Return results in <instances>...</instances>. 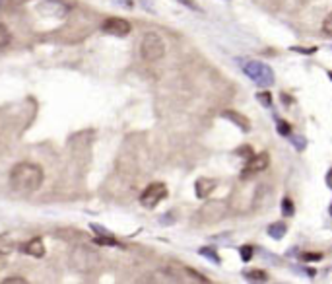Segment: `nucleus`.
I'll return each mask as SVG.
<instances>
[{
	"instance_id": "obj_15",
	"label": "nucleus",
	"mask_w": 332,
	"mask_h": 284,
	"mask_svg": "<svg viewBox=\"0 0 332 284\" xmlns=\"http://www.w3.org/2000/svg\"><path fill=\"white\" fill-rule=\"evenodd\" d=\"M10 39H12V35H10V30H8L4 24H0V49H2V47H6V45L10 43Z\"/></svg>"
},
{
	"instance_id": "obj_24",
	"label": "nucleus",
	"mask_w": 332,
	"mask_h": 284,
	"mask_svg": "<svg viewBox=\"0 0 332 284\" xmlns=\"http://www.w3.org/2000/svg\"><path fill=\"white\" fill-rule=\"evenodd\" d=\"M301 259H303V261H320L322 255H320V253H303Z\"/></svg>"
},
{
	"instance_id": "obj_18",
	"label": "nucleus",
	"mask_w": 332,
	"mask_h": 284,
	"mask_svg": "<svg viewBox=\"0 0 332 284\" xmlns=\"http://www.w3.org/2000/svg\"><path fill=\"white\" fill-rule=\"evenodd\" d=\"M257 99H258L264 107H270V105H272V95H270L268 92H260V94H257Z\"/></svg>"
},
{
	"instance_id": "obj_3",
	"label": "nucleus",
	"mask_w": 332,
	"mask_h": 284,
	"mask_svg": "<svg viewBox=\"0 0 332 284\" xmlns=\"http://www.w3.org/2000/svg\"><path fill=\"white\" fill-rule=\"evenodd\" d=\"M140 53H142V59L150 61V63H155L159 59H163L165 55V43L163 39L153 33V32H148L144 37H142V45H140Z\"/></svg>"
},
{
	"instance_id": "obj_14",
	"label": "nucleus",
	"mask_w": 332,
	"mask_h": 284,
	"mask_svg": "<svg viewBox=\"0 0 332 284\" xmlns=\"http://www.w3.org/2000/svg\"><path fill=\"white\" fill-rule=\"evenodd\" d=\"M287 232V226L284 222H274L268 226V236H272V239H282Z\"/></svg>"
},
{
	"instance_id": "obj_5",
	"label": "nucleus",
	"mask_w": 332,
	"mask_h": 284,
	"mask_svg": "<svg viewBox=\"0 0 332 284\" xmlns=\"http://www.w3.org/2000/svg\"><path fill=\"white\" fill-rule=\"evenodd\" d=\"M165 197H167V187H165V183H150L142 195H140V205L144 208H155Z\"/></svg>"
},
{
	"instance_id": "obj_9",
	"label": "nucleus",
	"mask_w": 332,
	"mask_h": 284,
	"mask_svg": "<svg viewBox=\"0 0 332 284\" xmlns=\"http://www.w3.org/2000/svg\"><path fill=\"white\" fill-rule=\"evenodd\" d=\"M216 187V181L214 179H208V177H200L196 183H195V191H196V197L198 199H206Z\"/></svg>"
},
{
	"instance_id": "obj_27",
	"label": "nucleus",
	"mask_w": 332,
	"mask_h": 284,
	"mask_svg": "<svg viewBox=\"0 0 332 284\" xmlns=\"http://www.w3.org/2000/svg\"><path fill=\"white\" fill-rule=\"evenodd\" d=\"M113 2H115V4H121V6H122V4H128V0H113Z\"/></svg>"
},
{
	"instance_id": "obj_22",
	"label": "nucleus",
	"mask_w": 332,
	"mask_h": 284,
	"mask_svg": "<svg viewBox=\"0 0 332 284\" xmlns=\"http://www.w3.org/2000/svg\"><path fill=\"white\" fill-rule=\"evenodd\" d=\"M200 255H204V257L212 259L214 263H220V257H218V255H216V251H214V249H210V247H202V249H200Z\"/></svg>"
},
{
	"instance_id": "obj_25",
	"label": "nucleus",
	"mask_w": 332,
	"mask_h": 284,
	"mask_svg": "<svg viewBox=\"0 0 332 284\" xmlns=\"http://www.w3.org/2000/svg\"><path fill=\"white\" fill-rule=\"evenodd\" d=\"M179 2H181V4H185V6H189V8H193V10H200L195 0H179Z\"/></svg>"
},
{
	"instance_id": "obj_23",
	"label": "nucleus",
	"mask_w": 332,
	"mask_h": 284,
	"mask_svg": "<svg viewBox=\"0 0 332 284\" xmlns=\"http://www.w3.org/2000/svg\"><path fill=\"white\" fill-rule=\"evenodd\" d=\"M0 284H30L26 278H22V276H8V278H4Z\"/></svg>"
},
{
	"instance_id": "obj_19",
	"label": "nucleus",
	"mask_w": 332,
	"mask_h": 284,
	"mask_svg": "<svg viewBox=\"0 0 332 284\" xmlns=\"http://www.w3.org/2000/svg\"><path fill=\"white\" fill-rule=\"evenodd\" d=\"M235 154H237V156H243V158H247V160H251V158L255 156V152H253L251 146H241V148L235 150Z\"/></svg>"
},
{
	"instance_id": "obj_20",
	"label": "nucleus",
	"mask_w": 332,
	"mask_h": 284,
	"mask_svg": "<svg viewBox=\"0 0 332 284\" xmlns=\"http://www.w3.org/2000/svg\"><path fill=\"white\" fill-rule=\"evenodd\" d=\"M322 32H324L328 37H332V12L324 18V22H322Z\"/></svg>"
},
{
	"instance_id": "obj_29",
	"label": "nucleus",
	"mask_w": 332,
	"mask_h": 284,
	"mask_svg": "<svg viewBox=\"0 0 332 284\" xmlns=\"http://www.w3.org/2000/svg\"><path fill=\"white\" fill-rule=\"evenodd\" d=\"M330 214H332V205H330Z\"/></svg>"
},
{
	"instance_id": "obj_30",
	"label": "nucleus",
	"mask_w": 332,
	"mask_h": 284,
	"mask_svg": "<svg viewBox=\"0 0 332 284\" xmlns=\"http://www.w3.org/2000/svg\"><path fill=\"white\" fill-rule=\"evenodd\" d=\"M0 6H2V0H0Z\"/></svg>"
},
{
	"instance_id": "obj_8",
	"label": "nucleus",
	"mask_w": 332,
	"mask_h": 284,
	"mask_svg": "<svg viewBox=\"0 0 332 284\" xmlns=\"http://www.w3.org/2000/svg\"><path fill=\"white\" fill-rule=\"evenodd\" d=\"M20 249H22L26 255L35 257V259L45 257V243H43L41 237H31V239H28L24 245H20Z\"/></svg>"
},
{
	"instance_id": "obj_1",
	"label": "nucleus",
	"mask_w": 332,
	"mask_h": 284,
	"mask_svg": "<svg viewBox=\"0 0 332 284\" xmlns=\"http://www.w3.org/2000/svg\"><path fill=\"white\" fill-rule=\"evenodd\" d=\"M45 174L37 164L20 162L10 172V185L18 193H33L43 185Z\"/></svg>"
},
{
	"instance_id": "obj_10",
	"label": "nucleus",
	"mask_w": 332,
	"mask_h": 284,
	"mask_svg": "<svg viewBox=\"0 0 332 284\" xmlns=\"http://www.w3.org/2000/svg\"><path fill=\"white\" fill-rule=\"evenodd\" d=\"M222 115H224L226 119H229V121H231L233 125H237V126H241V128H243L245 132H247L249 128H251V123H249V119H247L245 115H239L237 111H224Z\"/></svg>"
},
{
	"instance_id": "obj_13",
	"label": "nucleus",
	"mask_w": 332,
	"mask_h": 284,
	"mask_svg": "<svg viewBox=\"0 0 332 284\" xmlns=\"http://www.w3.org/2000/svg\"><path fill=\"white\" fill-rule=\"evenodd\" d=\"M18 249V243L16 239H12L10 236H0V255H10L12 251Z\"/></svg>"
},
{
	"instance_id": "obj_12",
	"label": "nucleus",
	"mask_w": 332,
	"mask_h": 284,
	"mask_svg": "<svg viewBox=\"0 0 332 284\" xmlns=\"http://www.w3.org/2000/svg\"><path fill=\"white\" fill-rule=\"evenodd\" d=\"M243 274L251 284H264L268 280V274L264 270H260V268H247Z\"/></svg>"
},
{
	"instance_id": "obj_17",
	"label": "nucleus",
	"mask_w": 332,
	"mask_h": 284,
	"mask_svg": "<svg viewBox=\"0 0 332 284\" xmlns=\"http://www.w3.org/2000/svg\"><path fill=\"white\" fill-rule=\"evenodd\" d=\"M253 253H255V249H253L251 245H241V249H239V255H241V259H243L245 263L253 259Z\"/></svg>"
},
{
	"instance_id": "obj_21",
	"label": "nucleus",
	"mask_w": 332,
	"mask_h": 284,
	"mask_svg": "<svg viewBox=\"0 0 332 284\" xmlns=\"http://www.w3.org/2000/svg\"><path fill=\"white\" fill-rule=\"evenodd\" d=\"M278 132H280L282 136H289V134H291V126H289V123H286V121H278Z\"/></svg>"
},
{
	"instance_id": "obj_28",
	"label": "nucleus",
	"mask_w": 332,
	"mask_h": 284,
	"mask_svg": "<svg viewBox=\"0 0 332 284\" xmlns=\"http://www.w3.org/2000/svg\"><path fill=\"white\" fill-rule=\"evenodd\" d=\"M326 181H328V185H330V187H332V170H330V172H328V179H326Z\"/></svg>"
},
{
	"instance_id": "obj_31",
	"label": "nucleus",
	"mask_w": 332,
	"mask_h": 284,
	"mask_svg": "<svg viewBox=\"0 0 332 284\" xmlns=\"http://www.w3.org/2000/svg\"><path fill=\"white\" fill-rule=\"evenodd\" d=\"M330 78H332V72H330Z\"/></svg>"
},
{
	"instance_id": "obj_16",
	"label": "nucleus",
	"mask_w": 332,
	"mask_h": 284,
	"mask_svg": "<svg viewBox=\"0 0 332 284\" xmlns=\"http://www.w3.org/2000/svg\"><path fill=\"white\" fill-rule=\"evenodd\" d=\"M293 212H295V206H293V201L286 197V199L282 201V214H284V216H293Z\"/></svg>"
},
{
	"instance_id": "obj_26",
	"label": "nucleus",
	"mask_w": 332,
	"mask_h": 284,
	"mask_svg": "<svg viewBox=\"0 0 332 284\" xmlns=\"http://www.w3.org/2000/svg\"><path fill=\"white\" fill-rule=\"evenodd\" d=\"M6 267V255H0V270Z\"/></svg>"
},
{
	"instance_id": "obj_4",
	"label": "nucleus",
	"mask_w": 332,
	"mask_h": 284,
	"mask_svg": "<svg viewBox=\"0 0 332 284\" xmlns=\"http://www.w3.org/2000/svg\"><path fill=\"white\" fill-rule=\"evenodd\" d=\"M243 70H245V74H247L253 82H257V84L262 86V88H268V86H272V82H274V72H272V68H270L268 64L260 63V61H251V63H247Z\"/></svg>"
},
{
	"instance_id": "obj_2",
	"label": "nucleus",
	"mask_w": 332,
	"mask_h": 284,
	"mask_svg": "<svg viewBox=\"0 0 332 284\" xmlns=\"http://www.w3.org/2000/svg\"><path fill=\"white\" fill-rule=\"evenodd\" d=\"M70 268L76 272H90L99 265V253L88 245H76L68 257Z\"/></svg>"
},
{
	"instance_id": "obj_7",
	"label": "nucleus",
	"mask_w": 332,
	"mask_h": 284,
	"mask_svg": "<svg viewBox=\"0 0 332 284\" xmlns=\"http://www.w3.org/2000/svg\"><path fill=\"white\" fill-rule=\"evenodd\" d=\"M268 164H270V158H268L266 152L255 154L251 160H247V166H245V170L241 172V177H243V179H249L251 175H257V174L264 172V170L268 168Z\"/></svg>"
},
{
	"instance_id": "obj_11",
	"label": "nucleus",
	"mask_w": 332,
	"mask_h": 284,
	"mask_svg": "<svg viewBox=\"0 0 332 284\" xmlns=\"http://www.w3.org/2000/svg\"><path fill=\"white\" fill-rule=\"evenodd\" d=\"M41 6H43V10L55 14V16H64V14L68 12V6L62 4V2H59V0H45Z\"/></svg>"
},
{
	"instance_id": "obj_6",
	"label": "nucleus",
	"mask_w": 332,
	"mask_h": 284,
	"mask_svg": "<svg viewBox=\"0 0 332 284\" xmlns=\"http://www.w3.org/2000/svg\"><path fill=\"white\" fill-rule=\"evenodd\" d=\"M101 30H103L105 33H109V35L124 37V35H128V33L132 32V26H130V22L124 20V18H109V20L103 22Z\"/></svg>"
}]
</instances>
